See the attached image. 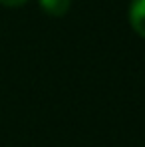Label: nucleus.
Listing matches in <instances>:
<instances>
[{
	"mask_svg": "<svg viewBox=\"0 0 145 147\" xmlns=\"http://www.w3.org/2000/svg\"><path fill=\"white\" fill-rule=\"evenodd\" d=\"M129 24L135 30V34L145 38V0H131V4H129Z\"/></svg>",
	"mask_w": 145,
	"mask_h": 147,
	"instance_id": "f257e3e1",
	"label": "nucleus"
},
{
	"mask_svg": "<svg viewBox=\"0 0 145 147\" xmlns=\"http://www.w3.org/2000/svg\"><path fill=\"white\" fill-rule=\"evenodd\" d=\"M40 6H42V10H44L48 16L60 18V16H64V14L70 10L72 0H40Z\"/></svg>",
	"mask_w": 145,
	"mask_h": 147,
	"instance_id": "f03ea898",
	"label": "nucleus"
},
{
	"mask_svg": "<svg viewBox=\"0 0 145 147\" xmlns=\"http://www.w3.org/2000/svg\"><path fill=\"white\" fill-rule=\"evenodd\" d=\"M28 0H0V4L2 6H8V8H16V6H22L26 4Z\"/></svg>",
	"mask_w": 145,
	"mask_h": 147,
	"instance_id": "7ed1b4c3",
	"label": "nucleus"
}]
</instances>
